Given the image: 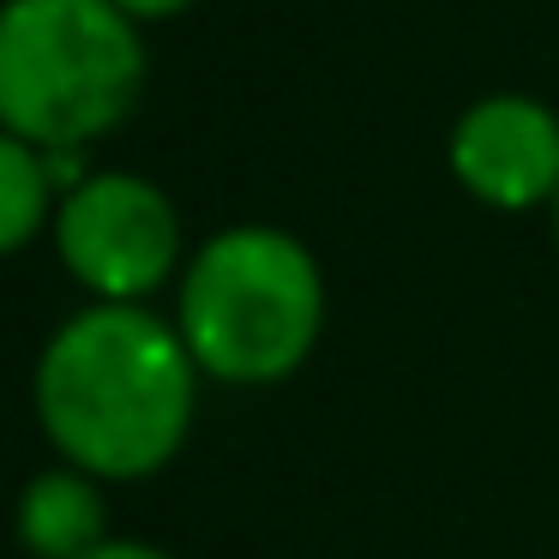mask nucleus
Returning a JSON list of instances; mask_svg holds the SVG:
<instances>
[{"label": "nucleus", "mask_w": 559, "mask_h": 559, "mask_svg": "<svg viewBox=\"0 0 559 559\" xmlns=\"http://www.w3.org/2000/svg\"><path fill=\"white\" fill-rule=\"evenodd\" d=\"M151 85L145 25L121 0H0V127L43 151H91Z\"/></svg>", "instance_id": "obj_3"}, {"label": "nucleus", "mask_w": 559, "mask_h": 559, "mask_svg": "<svg viewBox=\"0 0 559 559\" xmlns=\"http://www.w3.org/2000/svg\"><path fill=\"white\" fill-rule=\"evenodd\" d=\"M445 169L481 211H547L559 193V115L530 91H487L451 121Z\"/></svg>", "instance_id": "obj_5"}, {"label": "nucleus", "mask_w": 559, "mask_h": 559, "mask_svg": "<svg viewBox=\"0 0 559 559\" xmlns=\"http://www.w3.org/2000/svg\"><path fill=\"white\" fill-rule=\"evenodd\" d=\"M55 205H61V181H55L49 151L0 127V259L25 253L37 235H49Z\"/></svg>", "instance_id": "obj_7"}, {"label": "nucleus", "mask_w": 559, "mask_h": 559, "mask_svg": "<svg viewBox=\"0 0 559 559\" xmlns=\"http://www.w3.org/2000/svg\"><path fill=\"white\" fill-rule=\"evenodd\" d=\"M109 535V481L67 457L37 469L13 499V542L31 559H85Z\"/></svg>", "instance_id": "obj_6"}, {"label": "nucleus", "mask_w": 559, "mask_h": 559, "mask_svg": "<svg viewBox=\"0 0 559 559\" xmlns=\"http://www.w3.org/2000/svg\"><path fill=\"white\" fill-rule=\"evenodd\" d=\"M127 13L139 19V25H169V19H181V13H193L199 0H121Z\"/></svg>", "instance_id": "obj_9"}, {"label": "nucleus", "mask_w": 559, "mask_h": 559, "mask_svg": "<svg viewBox=\"0 0 559 559\" xmlns=\"http://www.w3.org/2000/svg\"><path fill=\"white\" fill-rule=\"evenodd\" d=\"M49 241L85 301H157L187 265V229L163 181L91 169L55 205Z\"/></svg>", "instance_id": "obj_4"}, {"label": "nucleus", "mask_w": 559, "mask_h": 559, "mask_svg": "<svg viewBox=\"0 0 559 559\" xmlns=\"http://www.w3.org/2000/svg\"><path fill=\"white\" fill-rule=\"evenodd\" d=\"M85 559H175L169 547H157V542H139V535H109L103 547H91Z\"/></svg>", "instance_id": "obj_8"}, {"label": "nucleus", "mask_w": 559, "mask_h": 559, "mask_svg": "<svg viewBox=\"0 0 559 559\" xmlns=\"http://www.w3.org/2000/svg\"><path fill=\"white\" fill-rule=\"evenodd\" d=\"M547 229H554V253H559V193H554V205H547Z\"/></svg>", "instance_id": "obj_10"}, {"label": "nucleus", "mask_w": 559, "mask_h": 559, "mask_svg": "<svg viewBox=\"0 0 559 559\" xmlns=\"http://www.w3.org/2000/svg\"><path fill=\"white\" fill-rule=\"evenodd\" d=\"M175 325L211 385H283L313 361L325 331L319 253L283 223H229L205 235L175 277Z\"/></svg>", "instance_id": "obj_2"}, {"label": "nucleus", "mask_w": 559, "mask_h": 559, "mask_svg": "<svg viewBox=\"0 0 559 559\" xmlns=\"http://www.w3.org/2000/svg\"><path fill=\"white\" fill-rule=\"evenodd\" d=\"M199 373L175 313L151 301H85L43 337L31 409L55 457L97 481H151L187 451L199 421Z\"/></svg>", "instance_id": "obj_1"}]
</instances>
